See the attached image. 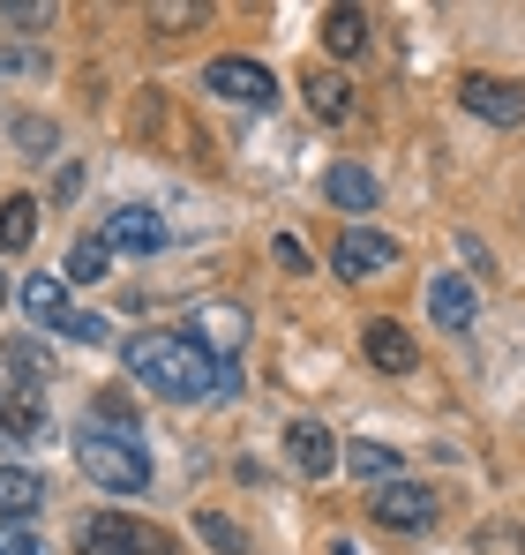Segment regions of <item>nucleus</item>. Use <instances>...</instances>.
Listing matches in <instances>:
<instances>
[{
	"label": "nucleus",
	"instance_id": "nucleus-1",
	"mask_svg": "<svg viewBox=\"0 0 525 555\" xmlns=\"http://www.w3.org/2000/svg\"><path fill=\"white\" fill-rule=\"evenodd\" d=\"M120 361H128V375H136L143 390H158V398H174V405L233 398V390H241V369H233V361H210V353H203L195 338H180V331H143V338H128Z\"/></svg>",
	"mask_w": 525,
	"mask_h": 555
},
{
	"label": "nucleus",
	"instance_id": "nucleus-2",
	"mask_svg": "<svg viewBox=\"0 0 525 555\" xmlns=\"http://www.w3.org/2000/svg\"><path fill=\"white\" fill-rule=\"evenodd\" d=\"M76 465H84L90 488H105V495H143L151 488V451L136 443V436H113V428H76Z\"/></svg>",
	"mask_w": 525,
	"mask_h": 555
},
{
	"label": "nucleus",
	"instance_id": "nucleus-3",
	"mask_svg": "<svg viewBox=\"0 0 525 555\" xmlns=\"http://www.w3.org/2000/svg\"><path fill=\"white\" fill-rule=\"evenodd\" d=\"M203 91H218L226 105H278V76L262 68V61H248V53H218L210 68H203Z\"/></svg>",
	"mask_w": 525,
	"mask_h": 555
},
{
	"label": "nucleus",
	"instance_id": "nucleus-4",
	"mask_svg": "<svg viewBox=\"0 0 525 555\" xmlns=\"http://www.w3.org/2000/svg\"><path fill=\"white\" fill-rule=\"evenodd\" d=\"M368 518L390 526V533H421V526L436 518V488H421V480H383V488H368Z\"/></svg>",
	"mask_w": 525,
	"mask_h": 555
},
{
	"label": "nucleus",
	"instance_id": "nucleus-5",
	"mask_svg": "<svg viewBox=\"0 0 525 555\" xmlns=\"http://www.w3.org/2000/svg\"><path fill=\"white\" fill-rule=\"evenodd\" d=\"M390 263H398V241H390V233H375V225H346V233H338V248H331V271L353 278V285H360V278H383Z\"/></svg>",
	"mask_w": 525,
	"mask_h": 555
},
{
	"label": "nucleus",
	"instance_id": "nucleus-6",
	"mask_svg": "<svg viewBox=\"0 0 525 555\" xmlns=\"http://www.w3.org/2000/svg\"><path fill=\"white\" fill-rule=\"evenodd\" d=\"M188 331H195V346H203L210 361H233V353L248 346V308H241V300H203V308L188 315Z\"/></svg>",
	"mask_w": 525,
	"mask_h": 555
},
{
	"label": "nucleus",
	"instance_id": "nucleus-7",
	"mask_svg": "<svg viewBox=\"0 0 525 555\" xmlns=\"http://www.w3.org/2000/svg\"><path fill=\"white\" fill-rule=\"evenodd\" d=\"M458 105L488 128H518L525 120V83H503V76H465L458 83Z\"/></svg>",
	"mask_w": 525,
	"mask_h": 555
},
{
	"label": "nucleus",
	"instance_id": "nucleus-8",
	"mask_svg": "<svg viewBox=\"0 0 525 555\" xmlns=\"http://www.w3.org/2000/svg\"><path fill=\"white\" fill-rule=\"evenodd\" d=\"M285 459H293L300 480H331V473L346 465V443H338L323 421H293V428H285Z\"/></svg>",
	"mask_w": 525,
	"mask_h": 555
},
{
	"label": "nucleus",
	"instance_id": "nucleus-9",
	"mask_svg": "<svg viewBox=\"0 0 525 555\" xmlns=\"http://www.w3.org/2000/svg\"><path fill=\"white\" fill-rule=\"evenodd\" d=\"M98 241H105L113 256H120V248H128V256H158V248H166V218L143 210V203H120V210L98 225Z\"/></svg>",
	"mask_w": 525,
	"mask_h": 555
},
{
	"label": "nucleus",
	"instance_id": "nucleus-10",
	"mask_svg": "<svg viewBox=\"0 0 525 555\" xmlns=\"http://www.w3.org/2000/svg\"><path fill=\"white\" fill-rule=\"evenodd\" d=\"M360 353H368V369H383V375H413V369H421L413 331H406V323H390V315L360 323Z\"/></svg>",
	"mask_w": 525,
	"mask_h": 555
},
{
	"label": "nucleus",
	"instance_id": "nucleus-11",
	"mask_svg": "<svg viewBox=\"0 0 525 555\" xmlns=\"http://www.w3.org/2000/svg\"><path fill=\"white\" fill-rule=\"evenodd\" d=\"M473 315H481V300H473V285L458 271L428 278V323H436V331H473Z\"/></svg>",
	"mask_w": 525,
	"mask_h": 555
},
{
	"label": "nucleus",
	"instance_id": "nucleus-12",
	"mask_svg": "<svg viewBox=\"0 0 525 555\" xmlns=\"http://www.w3.org/2000/svg\"><path fill=\"white\" fill-rule=\"evenodd\" d=\"M323 195H331L338 210H353V218L383 203V188H375V173H368V166H353V158H338V166H323Z\"/></svg>",
	"mask_w": 525,
	"mask_h": 555
},
{
	"label": "nucleus",
	"instance_id": "nucleus-13",
	"mask_svg": "<svg viewBox=\"0 0 525 555\" xmlns=\"http://www.w3.org/2000/svg\"><path fill=\"white\" fill-rule=\"evenodd\" d=\"M30 511H46V473L0 465V518H8V526H30Z\"/></svg>",
	"mask_w": 525,
	"mask_h": 555
},
{
	"label": "nucleus",
	"instance_id": "nucleus-14",
	"mask_svg": "<svg viewBox=\"0 0 525 555\" xmlns=\"http://www.w3.org/2000/svg\"><path fill=\"white\" fill-rule=\"evenodd\" d=\"M46 436V405L30 390H0V451H23Z\"/></svg>",
	"mask_w": 525,
	"mask_h": 555
},
{
	"label": "nucleus",
	"instance_id": "nucleus-15",
	"mask_svg": "<svg viewBox=\"0 0 525 555\" xmlns=\"http://www.w3.org/2000/svg\"><path fill=\"white\" fill-rule=\"evenodd\" d=\"M23 315L38 323V331H68V315H76V300H68V285L61 278H23Z\"/></svg>",
	"mask_w": 525,
	"mask_h": 555
},
{
	"label": "nucleus",
	"instance_id": "nucleus-16",
	"mask_svg": "<svg viewBox=\"0 0 525 555\" xmlns=\"http://www.w3.org/2000/svg\"><path fill=\"white\" fill-rule=\"evenodd\" d=\"M398 465H406V451H390L383 436H360V443H346V473H360L368 488H383V480H406Z\"/></svg>",
	"mask_w": 525,
	"mask_h": 555
},
{
	"label": "nucleus",
	"instance_id": "nucleus-17",
	"mask_svg": "<svg viewBox=\"0 0 525 555\" xmlns=\"http://www.w3.org/2000/svg\"><path fill=\"white\" fill-rule=\"evenodd\" d=\"M300 91H308V113H316L323 128L353 120V83H346V76H323V68H308V83H300Z\"/></svg>",
	"mask_w": 525,
	"mask_h": 555
},
{
	"label": "nucleus",
	"instance_id": "nucleus-18",
	"mask_svg": "<svg viewBox=\"0 0 525 555\" xmlns=\"http://www.w3.org/2000/svg\"><path fill=\"white\" fill-rule=\"evenodd\" d=\"M136 526L143 518H128V511H98L84 526V555H128L136 548Z\"/></svg>",
	"mask_w": 525,
	"mask_h": 555
},
{
	"label": "nucleus",
	"instance_id": "nucleus-19",
	"mask_svg": "<svg viewBox=\"0 0 525 555\" xmlns=\"http://www.w3.org/2000/svg\"><path fill=\"white\" fill-rule=\"evenodd\" d=\"M30 241H38V203L8 195L0 203V256H30Z\"/></svg>",
	"mask_w": 525,
	"mask_h": 555
},
{
	"label": "nucleus",
	"instance_id": "nucleus-20",
	"mask_svg": "<svg viewBox=\"0 0 525 555\" xmlns=\"http://www.w3.org/2000/svg\"><path fill=\"white\" fill-rule=\"evenodd\" d=\"M98 278H113V248H105L98 233H84V241L68 248V263H61V285H98Z\"/></svg>",
	"mask_w": 525,
	"mask_h": 555
},
{
	"label": "nucleus",
	"instance_id": "nucleus-21",
	"mask_svg": "<svg viewBox=\"0 0 525 555\" xmlns=\"http://www.w3.org/2000/svg\"><path fill=\"white\" fill-rule=\"evenodd\" d=\"M323 46H331L338 61H353V53L368 46V15L346 8V0H338V8H323Z\"/></svg>",
	"mask_w": 525,
	"mask_h": 555
},
{
	"label": "nucleus",
	"instance_id": "nucleus-22",
	"mask_svg": "<svg viewBox=\"0 0 525 555\" xmlns=\"http://www.w3.org/2000/svg\"><path fill=\"white\" fill-rule=\"evenodd\" d=\"M90 428H113V436H136V443H143V413H136V398H128V390H98Z\"/></svg>",
	"mask_w": 525,
	"mask_h": 555
},
{
	"label": "nucleus",
	"instance_id": "nucleus-23",
	"mask_svg": "<svg viewBox=\"0 0 525 555\" xmlns=\"http://www.w3.org/2000/svg\"><path fill=\"white\" fill-rule=\"evenodd\" d=\"M0 361H8V375H23V383H46V375H53V353H46L38 338H8Z\"/></svg>",
	"mask_w": 525,
	"mask_h": 555
},
{
	"label": "nucleus",
	"instance_id": "nucleus-24",
	"mask_svg": "<svg viewBox=\"0 0 525 555\" xmlns=\"http://www.w3.org/2000/svg\"><path fill=\"white\" fill-rule=\"evenodd\" d=\"M195 533H203V548H218V555H248V533L226 511H195Z\"/></svg>",
	"mask_w": 525,
	"mask_h": 555
},
{
	"label": "nucleus",
	"instance_id": "nucleus-25",
	"mask_svg": "<svg viewBox=\"0 0 525 555\" xmlns=\"http://www.w3.org/2000/svg\"><path fill=\"white\" fill-rule=\"evenodd\" d=\"M151 23L158 30H195V23H210V8L203 0H151Z\"/></svg>",
	"mask_w": 525,
	"mask_h": 555
},
{
	"label": "nucleus",
	"instance_id": "nucleus-26",
	"mask_svg": "<svg viewBox=\"0 0 525 555\" xmlns=\"http://www.w3.org/2000/svg\"><path fill=\"white\" fill-rule=\"evenodd\" d=\"M61 338H76V346H105V338H113V323H105V315H90V308H76Z\"/></svg>",
	"mask_w": 525,
	"mask_h": 555
},
{
	"label": "nucleus",
	"instance_id": "nucleus-27",
	"mask_svg": "<svg viewBox=\"0 0 525 555\" xmlns=\"http://www.w3.org/2000/svg\"><path fill=\"white\" fill-rule=\"evenodd\" d=\"M0 23H15V30L30 23V30H38V23H53V8H46V0H0Z\"/></svg>",
	"mask_w": 525,
	"mask_h": 555
},
{
	"label": "nucleus",
	"instance_id": "nucleus-28",
	"mask_svg": "<svg viewBox=\"0 0 525 555\" xmlns=\"http://www.w3.org/2000/svg\"><path fill=\"white\" fill-rule=\"evenodd\" d=\"M0 555H46V548H38L30 526H8V518H0Z\"/></svg>",
	"mask_w": 525,
	"mask_h": 555
},
{
	"label": "nucleus",
	"instance_id": "nucleus-29",
	"mask_svg": "<svg viewBox=\"0 0 525 555\" xmlns=\"http://www.w3.org/2000/svg\"><path fill=\"white\" fill-rule=\"evenodd\" d=\"M270 256H278V263H285V271H316V263H308V248H300V241H293V233H278V241H270Z\"/></svg>",
	"mask_w": 525,
	"mask_h": 555
},
{
	"label": "nucleus",
	"instance_id": "nucleus-30",
	"mask_svg": "<svg viewBox=\"0 0 525 555\" xmlns=\"http://www.w3.org/2000/svg\"><path fill=\"white\" fill-rule=\"evenodd\" d=\"M128 555H180V548L158 533V526H136V548H128Z\"/></svg>",
	"mask_w": 525,
	"mask_h": 555
},
{
	"label": "nucleus",
	"instance_id": "nucleus-31",
	"mask_svg": "<svg viewBox=\"0 0 525 555\" xmlns=\"http://www.w3.org/2000/svg\"><path fill=\"white\" fill-rule=\"evenodd\" d=\"M23 68H38L30 53H0V76H23Z\"/></svg>",
	"mask_w": 525,
	"mask_h": 555
},
{
	"label": "nucleus",
	"instance_id": "nucleus-32",
	"mask_svg": "<svg viewBox=\"0 0 525 555\" xmlns=\"http://www.w3.org/2000/svg\"><path fill=\"white\" fill-rule=\"evenodd\" d=\"M331 555H360V548H353V541H331Z\"/></svg>",
	"mask_w": 525,
	"mask_h": 555
},
{
	"label": "nucleus",
	"instance_id": "nucleus-33",
	"mask_svg": "<svg viewBox=\"0 0 525 555\" xmlns=\"http://www.w3.org/2000/svg\"><path fill=\"white\" fill-rule=\"evenodd\" d=\"M8 293H15V285H8V278H0V308H8Z\"/></svg>",
	"mask_w": 525,
	"mask_h": 555
}]
</instances>
